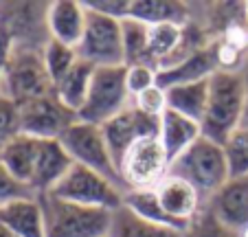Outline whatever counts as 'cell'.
Returning a JSON list of instances; mask_svg holds the SVG:
<instances>
[{"mask_svg":"<svg viewBox=\"0 0 248 237\" xmlns=\"http://www.w3.org/2000/svg\"><path fill=\"white\" fill-rule=\"evenodd\" d=\"M248 103V79L235 68H217L209 77V103L202 119V136L226 145L242 127Z\"/></svg>","mask_w":248,"mask_h":237,"instance_id":"cell-1","label":"cell"},{"mask_svg":"<svg viewBox=\"0 0 248 237\" xmlns=\"http://www.w3.org/2000/svg\"><path fill=\"white\" fill-rule=\"evenodd\" d=\"M169 174L193 185L198 193L202 195V200L206 202L211 195L231 180L224 145L206 139V136H200L187 152H183L173 160Z\"/></svg>","mask_w":248,"mask_h":237,"instance_id":"cell-2","label":"cell"},{"mask_svg":"<svg viewBox=\"0 0 248 237\" xmlns=\"http://www.w3.org/2000/svg\"><path fill=\"white\" fill-rule=\"evenodd\" d=\"M0 95L16 106L53 95V81L44 68L42 48L16 44L5 73L0 77Z\"/></svg>","mask_w":248,"mask_h":237,"instance_id":"cell-3","label":"cell"},{"mask_svg":"<svg viewBox=\"0 0 248 237\" xmlns=\"http://www.w3.org/2000/svg\"><path fill=\"white\" fill-rule=\"evenodd\" d=\"M44 213L46 237H106L110 231L112 211L90 209L60 200L51 193L38 195Z\"/></svg>","mask_w":248,"mask_h":237,"instance_id":"cell-4","label":"cell"},{"mask_svg":"<svg viewBox=\"0 0 248 237\" xmlns=\"http://www.w3.org/2000/svg\"><path fill=\"white\" fill-rule=\"evenodd\" d=\"M132 103V95L125 84V66L94 68L86 101L77 112V121L101 127L112 116L123 112Z\"/></svg>","mask_w":248,"mask_h":237,"instance_id":"cell-5","label":"cell"},{"mask_svg":"<svg viewBox=\"0 0 248 237\" xmlns=\"http://www.w3.org/2000/svg\"><path fill=\"white\" fill-rule=\"evenodd\" d=\"M123 193L125 191L119 185H114L112 180L103 178L101 174L88 167H81V165H73L68 174L51 191V195L60 200L106 211H117L119 206H123Z\"/></svg>","mask_w":248,"mask_h":237,"instance_id":"cell-6","label":"cell"},{"mask_svg":"<svg viewBox=\"0 0 248 237\" xmlns=\"http://www.w3.org/2000/svg\"><path fill=\"white\" fill-rule=\"evenodd\" d=\"M60 143L64 145V149L68 152V156L73 158L75 165H81V167H88L93 172L101 174L103 178L112 180L114 185H119L125 191L119 167L114 163L110 147L106 143V136H103V130L99 126L75 121L60 136Z\"/></svg>","mask_w":248,"mask_h":237,"instance_id":"cell-7","label":"cell"},{"mask_svg":"<svg viewBox=\"0 0 248 237\" xmlns=\"http://www.w3.org/2000/svg\"><path fill=\"white\" fill-rule=\"evenodd\" d=\"M77 55L94 68L125 66L121 20L86 9V29L77 47Z\"/></svg>","mask_w":248,"mask_h":237,"instance_id":"cell-8","label":"cell"},{"mask_svg":"<svg viewBox=\"0 0 248 237\" xmlns=\"http://www.w3.org/2000/svg\"><path fill=\"white\" fill-rule=\"evenodd\" d=\"M169 160L163 143L158 136L154 139H143L123 156L119 165V174L125 191L130 189H156L165 178L169 176Z\"/></svg>","mask_w":248,"mask_h":237,"instance_id":"cell-9","label":"cell"},{"mask_svg":"<svg viewBox=\"0 0 248 237\" xmlns=\"http://www.w3.org/2000/svg\"><path fill=\"white\" fill-rule=\"evenodd\" d=\"M75 121L77 114L62 106L55 95L33 99V101L18 106L20 132L38 141L60 139Z\"/></svg>","mask_w":248,"mask_h":237,"instance_id":"cell-10","label":"cell"},{"mask_svg":"<svg viewBox=\"0 0 248 237\" xmlns=\"http://www.w3.org/2000/svg\"><path fill=\"white\" fill-rule=\"evenodd\" d=\"M158 127H160V119L140 112L134 103H130L123 112L112 116L108 123H103L101 130L117 167L121 165L123 156L132 149V145H136L143 139L158 136Z\"/></svg>","mask_w":248,"mask_h":237,"instance_id":"cell-11","label":"cell"},{"mask_svg":"<svg viewBox=\"0 0 248 237\" xmlns=\"http://www.w3.org/2000/svg\"><path fill=\"white\" fill-rule=\"evenodd\" d=\"M211 215L233 235L248 228V176L231 178L220 191L204 202Z\"/></svg>","mask_w":248,"mask_h":237,"instance_id":"cell-12","label":"cell"},{"mask_svg":"<svg viewBox=\"0 0 248 237\" xmlns=\"http://www.w3.org/2000/svg\"><path fill=\"white\" fill-rule=\"evenodd\" d=\"M46 35L55 42L77 48L86 29V7L79 0H55L44 9Z\"/></svg>","mask_w":248,"mask_h":237,"instance_id":"cell-13","label":"cell"},{"mask_svg":"<svg viewBox=\"0 0 248 237\" xmlns=\"http://www.w3.org/2000/svg\"><path fill=\"white\" fill-rule=\"evenodd\" d=\"M156 195H158L165 213L171 220L180 222L183 226H189V222L204 206V200H202V195L198 193L196 187L178 176H171V174L156 187Z\"/></svg>","mask_w":248,"mask_h":237,"instance_id":"cell-14","label":"cell"},{"mask_svg":"<svg viewBox=\"0 0 248 237\" xmlns=\"http://www.w3.org/2000/svg\"><path fill=\"white\" fill-rule=\"evenodd\" d=\"M73 158L68 156V152L64 149V145L60 143V139L53 141H40V152L38 160H35V172L31 178V191L35 195L51 193L57 187V182L68 174V169L73 167Z\"/></svg>","mask_w":248,"mask_h":237,"instance_id":"cell-15","label":"cell"},{"mask_svg":"<svg viewBox=\"0 0 248 237\" xmlns=\"http://www.w3.org/2000/svg\"><path fill=\"white\" fill-rule=\"evenodd\" d=\"M0 226L14 237H46L44 213L38 198H24L0 206Z\"/></svg>","mask_w":248,"mask_h":237,"instance_id":"cell-16","label":"cell"},{"mask_svg":"<svg viewBox=\"0 0 248 237\" xmlns=\"http://www.w3.org/2000/svg\"><path fill=\"white\" fill-rule=\"evenodd\" d=\"M217 68H220V66H217V51H213V48H200V51L185 57L178 64L169 66V68H160L156 84L163 90H167L178 84L209 79Z\"/></svg>","mask_w":248,"mask_h":237,"instance_id":"cell-17","label":"cell"},{"mask_svg":"<svg viewBox=\"0 0 248 237\" xmlns=\"http://www.w3.org/2000/svg\"><path fill=\"white\" fill-rule=\"evenodd\" d=\"M200 136H202V126L198 121H193V119H189V116H183L178 112L169 110V108L160 116L158 141L163 143L171 163L183 152H187Z\"/></svg>","mask_w":248,"mask_h":237,"instance_id":"cell-18","label":"cell"},{"mask_svg":"<svg viewBox=\"0 0 248 237\" xmlns=\"http://www.w3.org/2000/svg\"><path fill=\"white\" fill-rule=\"evenodd\" d=\"M40 152V141L33 139L29 134H18L0 149V163L9 169V174L14 178H18L22 185H31L33 172H35V160H38ZM31 189V187H29ZM38 198V195H35Z\"/></svg>","mask_w":248,"mask_h":237,"instance_id":"cell-19","label":"cell"},{"mask_svg":"<svg viewBox=\"0 0 248 237\" xmlns=\"http://www.w3.org/2000/svg\"><path fill=\"white\" fill-rule=\"evenodd\" d=\"M165 93H167L169 110L202 123L204 112H206V103H209V79L171 86V88H167Z\"/></svg>","mask_w":248,"mask_h":237,"instance_id":"cell-20","label":"cell"},{"mask_svg":"<svg viewBox=\"0 0 248 237\" xmlns=\"http://www.w3.org/2000/svg\"><path fill=\"white\" fill-rule=\"evenodd\" d=\"M93 73H94V66L88 64V62H84V60H79L55 84L53 95L60 99L62 106L68 108L70 112H75L77 114V112L81 110V106H84V101H86L90 81H93Z\"/></svg>","mask_w":248,"mask_h":237,"instance_id":"cell-21","label":"cell"},{"mask_svg":"<svg viewBox=\"0 0 248 237\" xmlns=\"http://www.w3.org/2000/svg\"><path fill=\"white\" fill-rule=\"evenodd\" d=\"M108 237H183V233L147 222L136 213H132L127 206H119L117 211H112Z\"/></svg>","mask_w":248,"mask_h":237,"instance_id":"cell-22","label":"cell"},{"mask_svg":"<svg viewBox=\"0 0 248 237\" xmlns=\"http://www.w3.org/2000/svg\"><path fill=\"white\" fill-rule=\"evenodd\" d=\"M123 206L136 213L139 218L147 220V222H154V224H160V226H169L173 231L178 233H185L187 226H183L180 222L171 220L165 209L160 206V200L156 195V189H130L123 193Z\"/></svg>","mask_w":248,"mask_h":237,"instance_id":"cell-23","label":"cell"},{"mask_svg":"<svg viewBox=\"0 0 248 237\" xmlns=\"http://www.w3.org/2000/svg\"><path fill=\"white\" fill-rule=\"evenodd\" d=\"M130 18L150 24H180L185 27L189 11L180 2H167V0H132Z\"/></svg>","mask_w":248,"mask_h":237,"instance_id":"cell-24","label":"cell"},{"mask_svg":"<svg viewBox=\"0 0 248 237\" xmlns=\"http://www.w3.org/2000/svg\"><path fill=\"white\" fill-rule=\"evenodd\" d=\"M185 37V27L180 24H154L150 27V47H147V64L160 70L176 53Z\"/></svg>","mask_w":248,"mask_h":237,"instance_id":"cell-25","label":"cell"},{"mask_svg":"<svg viewBox=\"0 0 248 237\" xmlns=\"http://www.w3.org/2000/svg\"><path fill=\"white\" fill-rule=\"evenodd\" d=\"M123 31V51H125V66L147 64V47H150V24L136 18L121 20Z\"/></svg>","mask_w":248,"mask_h":237,"instance_id":"cell-26","label":"cell"},{"mask_svg":"<svg viewBox=\"0 0 248 237\" xmlns=\"http://www.w3.org/2000/svg\"><path fill=\"white\" fill-rule=\"evenodd\" d=\"M42 60H44V68H46L48 77L53 81V88H55L57 81L79 62V55H77V48L66 47V44L55 42V40L48 37L46 44L42 47Z\"/></svg>","mask_w":248,"mask_h":237,"instance_id":"cell-27","label":"cell"},{"mask_svg":"<svg viewBox=\"0 0 248 237\" xmlns=\"http://www.w3.org/2000/svg\"><path fill=\"white\" fill-rule=\"evenodd\" d=\"M231 178L248 176V127H239L224 145Z\"/></svg>","mask_w":248,"mask_h":237,"instance_id":"cell-28","label":"cell"},{"mask_svg":"<svg viewBox=\"0 0 248 237\" xmlns=\"http://www.w3.org/2000/svg\"><path fill=\"white\" fill-rule=\"evenodd\" d=\"M183 237H237V235L226 231V228L211 215V211L206 209V206H202L200 213L189 222V226H187V231L183 233Z\"/></svg>","mask_w":248,"mask_h":237,"instance_id":"cell-29","label":"cell"},{"mask_svg":"<svg viewBox=\"0 0 248 237\" xmlns=\"http://www.w3.org/2000/svg\"><path fill=\"white\" fill-rule=\"evenodd\" d=\"M156 79H158V70L150 64H130L125 66V84L130 90L132 97L145 93L147 88L156 86Z\"/></svg>","mask_w":248,"mask_h":237,"instance_id":"cell-30","label":"cell"},{"mask_svg":"<svg viewBox=\"0 0 248 237\" xmlns=\"http://www.w3.org/2000/svg\"><path fill=\"white\" fill-rule=\"evenodd\" d=\"M24 198H35V193L27 185H22L18 178L11 176L9 169L0 163V206L16 200H24Z\"/></svg>","mask_w":248,"mask_h":237,"instance_id":"cell-31","label":"cell"},{"mask_svg":"<svg viewBox=\"0 0 248 237\" xmlns=\"http://www.w3.org/2000/svg\"><path fill=\"white\" fill-rule=\"evenodd\" d=\"M132 103H134L140 112L160 119V116L165 114V110H167V93L156 84V86H152V88H147L145 93L132 97Z\"/></svg>","mask_w":248,"mask_h":237,"instance_id":"cell-32","label":"cell"},{"mask_svg":"<svg viewBox=\"0 0 248 237\" xmlns=\"http://www.w3.org/2000/svg\"><path fill=\"white\" fill-rule=\"evenodd\" d=\"M20 132L18 123V106L0 95V149Z\"/></svg>","mask_w":248,"mask_h":237,"instance_id":"cell-33","label":"cell"},{"mask_svg":"<svg viewBox=\"0 0 248 237\" xmlns=\"http://www.w3.org/2000/svg\"><path fill=\"white\" fill-rule=\"evenodd\" d=\"M130 5L132 0H84V7L94 14L110 16V18L123 20L130 16Z\"/></svg>","mask_w":248,"mask_h":237,"instance_id":"cell-34","label":"cell"},{"mask_svg":"<svg viewBox=\"0 0 248 237\" xmlns=\"http://www.w3.org/2000/svg\"><path fill=\"white\" fill-rule=\"evenodd\" d=\"M14 48H16V35H14V31H11L9 22L0 16V77L5 73L7 62H9Z\"/></svg>","mask_w":248,"mask_h":237,"instance_id":"cell-35","label":"cell"},{"mask_svg":"<svg viewBox=\"0 0 248 237\" xmlns=\"http://www.w3.org/2000/svg\"><path fill=\"white\" fill-rule=\"evenodd\" d=\"M242 127H248V103H246V114H244V123Z\"/></svg>","mask_w":248,"mask_h":237,"instance_id":"cell-36","label":"cell"},{"mask_svg":"<svg viewBox=\"0 0 248 237\" xmlns=\"http://www.w3.org/2000/svg\"><path fill=\"white\" fill-rule=\"evenodd\" d=\"M237 237H248V228H246V231H244V233H239Z\"/></svg>","mask_w":248,"mask_h":237,"instance_id":"cell-37","label":"cell"},{"mask_svg":"<svg viewBox=\"0 0 248 237\" xmlns=\"http://www.w3.org/2000/svg\"><path fill=\"white\" fill-rule=\"evenodd\" d=\"M106 237H108V235H106Z\"/></svg>","mask_w":248,"mask_h":237,"instance_id":"cell-38","label":"cell"}]
</instances>
